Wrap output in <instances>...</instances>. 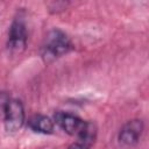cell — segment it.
<instances>
[{
  "label": "cell",
  "mask_w": 149,
  "mask_h": 149,
  "mask_svg": "<svg viewBox=\"0 0 149 149\" xmlns=\"http://www.w3.org/2000/svg\"><path fill=\"white\" fill-rule=\"evenodd\" d=\"M70 49L71 42L68 35L59 29H54L47 34L41 48V55L42 58L49 63L65 55Z\"/></svg>",
  "instance_id": "obj_1"
},
{
  "label": "cell",
  "mask_w": 149,
  "mask_h": 149,
  "mask_svg": "<svg viewBox=\"0 0 149 149\" xmlns=\"http://www.w3.org/2000/svg\"><path fill=\"white\" fill-rule=\"evenodd\" d=\"M2 109L6 129L8 132H16L20 129L24 121V109L21 101L16 99H8Z\"/></svg>",
  "instance_id": "obj_2"
},
{
  "label": "cell",
  "mask_w": 149,
  "mask_h": 149,
  "mask_svg": "<svg viewBox=\"0 0 149 149\" xmlns=\"http://www.w3.org/2000/svg\"><path fill=\"white\" fill-rule=\"evenodd\" d=\"M143 132V122L139 119H134L123 125L119 133V142L125 147H132L136 144Z\"/></svg>",
  "instance_id": "obj_3"
},
{
  "label": "cell",
  "mask_w": 149,
  "mask_h": 149,
  "mask_svg": "<svg viewBox=\"0 0 149 149\" xmlns=\"http://www.w3.org/2000/svg\"><path fill=\"white\" fill-rule=\"evenodd\" d=\"M55 120L62 127V129L65 130L69 135H76V136L86 127L87 123L83 121L80 118L64 112H58L55 115Z\"/></svg>",
  "instance_id": "obj_4"
},
{
  "label": "cell",
  "mask_w": 149,
  "mask_h": 149,
  "mask_svg": "<svg viewBox=\"0 0 149 149\" xmlns=\"http://www.w3.org/2000/svg\"><path fill=\"white\" fill-rule=\"evenodd\" d=\"M27 43V31L22 21L15 20L9 29L8 35V48L14 51H20L24 49Z\"/></svg>",
  "instance_id": "obj_5"
},
{
  "label": "cell",
  "mask_w": 149,
  "mask_h": 149,
  "mask_svg": "<svg viewBox=\"0 0 149 149\" xmlns=\"http://www.w3.org/2000/svg\"><path fill=\"white\" fill-rule=\"evenodd\" d=\"M97 128L92 122H87L86 127L77 135V140L69 147V149H90L95 141Z\"/></svg>",
  "instance_id": "obj_6"
},
{
  "label": "cell",
  "mask_w": 149,
  "mask_h": 149,
  "mask_svg": "<svg viewBox=\"0 0 149 149\" xmlns=\"http://www.w3.org/2000/svg\"><path fill=\"white\" fill-rule=\"evenodd\" d=\"M28 126L31 130L42 134H50L54 130V122L45 115H34L29 119Z\"/></svg>",
  "instance_id": "obj_7"
}]
</instances>
